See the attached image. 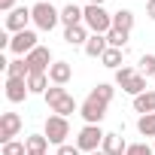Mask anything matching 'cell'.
<instances>
[{
  "label": "cell",
  "mask_w": 155,
  "mask_h": 155,
  "mask_svg": "<svg viewBox=\"0 0 155 155\" xmlns=\"http://www.w3.org/2000/svg\"><path fill=\"white\" fill-rule=\"evenodd\" d=\"M88 3H91V6H104V3H107V0H88Z\"/></svg>",
  "instance_id": "obj_34"
},
{
  "label": "cell",
  "mask_w": 155,
  "mask_h": 155,
  "mask_svg": "<svg viewBox=\"0 0 155 155\" xmlns=\"http://www.w3.org/2000/svg\"><path fill=\"white\" fill-rule=\"evenodd\" d=\"M125 155H155V149H152V146H146V143H131Z\"/></svg>",
  "instance_id": "obj_30"
},
{
  "label": "cell",
  "mask_w": 155,
  "mask_h": 155,
  "mask_svg": "<svg viewBox=\"0 0 155 155\" xmlns=\"http://www.w3.org/2000/svg\"><path fill=\"white\" fill-rule=\"evenodd\" d=\"M101 152H107V155H125V152H128V143H125L122 134H107Z\"/></svg>",
  "instance_id": "obj_13"
},
{
  "label": "cell",
  "mask_w": 155,
  "mask_h": 155,
  "mask_svg": "<svg viewBox=\"0 0 155 155\" xmlns=\"http://www.w3.org/2000/svg\"><path fill=\"white\" fill-rule=\"evenodd\" d=\"M134 110H137L140 116L155 113V91H143V94H137V97H134Z\"/></svg>",
  "instance_id": "obj_16"
},
{
  "label": "cell",
  "mask_w": 155,
  "mask_h": 155,
  "mask_svg": "<svg viewBox=\"0 0 155 155\" xmlns=\"http://www.w3.org/2000/svg\"><path fill=\"white\" fill-rule=\"evenodd\" d=\"M6 76L9 79H28L31 76V67H28V58H15L6 64Z\"/></svg>",
  "instance_id": "obj_15"
},
{
  "label": "cell",
  "mask_w": 155,
  "mask_h": 155,
  "mask_svg": "<svg viewBox=\"0 0 155 155\" xmlns=\"http://www.w3.org/2000/svg\"><path fill=\"white\" fill-rule=\"evenodd\" d=\"M134 76H137V70H134L131 64L119 67V70H116V85H119V88H125V85H128V79H134Z\"/></svg>",
  "instance_id": "obj_27"
},
{
  "label": "cell",
  "mask_w": 155,
  "mask_h": 155,
  "mask_svg": "<svg viewBox=\"0 0 155 155\" xmlns=\"http://www.w3.org/2000/svg\"><path fill=\"white\" fill-rule=\"evenodd\" d=\"M91 94H94L97 101H104V104H110V101L116 97V88H113L110 82H97V85L91 88Z\"/></svg>",
  "instance_id": "obj_26"
},
{
  "label": "cell",
  "mask_w": 155,
  "mask_h": 155,
  "mask_svg": "<svg viewBox=\"0 0 155 155\" xmlns=\"http://www.w3.org/2000/svg\"><path fill=\"white\" fill-rule=\"evenodd\" d=\"M82 15H85L82 25H85L91 34H104V37H107V34L113 31V15H110L104 6H91V3H88V6L82 9Z\"/></svg>",
  "instance_id": "obj_1"
},
{
  "label": "cell",
  "mask_w": 155,
  "mask_h": 155,
  "mask_svg": "<svg viewBox=\"0 0 155 155\" xmlns=\"http://www.w3.org/2000/svg\"><path fill=\"white\" fill-rule=\"evenodd\" d=\"M107 49H110V43H107L104 34H91L88 43H85V55H88V58H104Z\"/></svg>",
  "instance_id": "obj_14"
},
{
  "label": "cell",
  "mask_w": 155,
  "mask_h": 155,
  "mask_svg": "<svg viewBox=\"0 0 155 155\" xmlns=\"http://www.w3.org/2000/svg\"><path fill=\"white\" fill-rule=\"evenodd\" d=\"M28 88H31V94H46L49 91V73H31Z\"/></svg>",
  "instance_id": "obj_19"
},
{
  "label": "cell",
  "mask_w": 155,
  "mask_h": 155,
  "mask_svg": "<svg viewBox=\"0 0 155 155\" xmlns=\"http://www.w3.org/2000/svg\"><path fill=\"white\" fill-rule=\"evenodd\" d=\"M52 64H55V61H52V52H49L46 46H37V49L28 55V67H31V73H49Z\"/></svg>",
  "instance_id": "obj_9"
},
{
  "label": "cell",
  "mask_w": 155,
  "mask_h": 155,
  "mask_svg": "<svg viewBox=\"0 0 155 155\" xmlns=\"http://www.w3.org/2000/svg\"><path fill=\"white\" fill-rule=\"evenodd\" d=\"M58 155H82V149H79V146L64 143V146H58Z\"/></svg>",
  "instance_id": "obj_31"
},
{
  "label": "cell",
  "mask_w": 155,
  "mask_h": 155,
  "mask_svg": "<svg viewBox=\"0 0 155 155\" xmlns=\"http://www.w3.org/2000/svg\"><path fill=\"white\" fill-rule=\"evenodd\" d=\"M70 76H73L70 61H55V64L49 67V82H52V85H67Z\"/></svg>",
  "instance_id": "obj_11"
},
{
  "label": "cell",
  "mask_w": 155,
  "mask_h": 155,
  "mask_svg": "<svg viewBox=\"0 0 155 155\" xmlns=\"http://www.w3.org/2000/svg\"><path fill=\"white\" fill-rule=\"evenodd\" d=\"M40 43H37V31H21V34H12V43H9V49L18 55V58H28L34 49H37Z\"/></svg>",
  "instance_id": "obj_6"
},
{
  "label": "cell",
  "mask_w": 155,
  "mask_h": 155,
  "mask_svg": "<svg viewBox=\"0 0 155 155\" xmlns=\"http://www.w3.org/2000/svg\"><path fill=\"white\" fill-rule=\"evenodd\" d=\"M152 149H155V143H152Z\"/></svg>",
  "instance_id": "obj_37"
},
{
  "label": "cell",
  "mask_w": 155,
  "mask_h": 155,
  "mask_svg": "<svg viewBox=\"0 0 155 155\" xmlns=\"http://www.w3.org/2000/svg\"><path fill=\"white\" fill-rule=\"evenodd\" d=\"M88 28L85 25H73V28H64V43L67 46H82L85 49V43H88Z\"/></svg>",
  "instance_id": "obj_12"
},
{
  "label": "cell",
  "mask_w": 155,
  "mask_h": 155,
  "mask_svg": "<svg viewBox=\"0 0 155 155\" xmlns=\"http://www.w3.org/2000/svg\"><path fill=\"white\" fill-rule=\"evenodd\" d=\"M137 131H140L143 137H152V140H155V113L140 116V119H137Z\"/></svg>",
  "instance_id": "obj_24"
},
{
  "label": "cell",
  "mask_w": 155,
  "mask_h": 155,
  "mask_svg": "<svg viewBox=\"0 0 155 155\" xmlns=\"http://www.w3.org/2000/svg\"><path fill=\"white\" fill-rule=\"evenodd\" d=\"M113 28L131 34V28H134V12H131V9H119V12H113Z\"/></svg>",
  "instance_id": "obj_20"
},
{
  "label": "cell",
  "mask_w": 155,
  "mask_h": 155,
  "mask_svg": "<svg viewBox=\"0 0 155 155\" xmlns=\"http://www.w3.org/2000/svg\"><path fill=\"white\" fill-rule=\"evenodd\" d=\"M122 91H128L131 97H137V94H143V91H146V76H143V73H137L134 79H128V85H125Z\"/></svg>",
  "instance_id": "obj_25"
},
{
  "label": "cell",
  "mask_w": 155,
  "mask_h": 155,
  "mask_svg": "<svg viewBox=\"0 0 155 155\" xmlns=\"http://www.w3.org/2000/svg\"><path fill=\"white\" fill-rule=\"evenodd\" d=\"M25 146H28V152H46L49 149V137L46 134H28Z\"/></svg>",
  "instance_id": "obj_22"
},
{
  "label": "cell",
  "mask_w": 155,
  "mask_h": 155,
  "mask_svg": "<svg viewBox=\"0 0 155 155\" xmlns=\"http://www.w3.org/2000/svg\"><path fill=\"white\" fill-rule=\"evenodd\" d=\"M146 15L155 21V0H146Z\"/></svg>",
  "instance_id": "obj_33"
},
{
  "label": "cell",
  "mask_w": 155,
  "mask_h": 155,
  "mask_svg": "<svg viewBox=\"0 0 155 155\" xmlns=\"http://www.w3.org/2000/svg\"><path fill=\"white\" fill-rule=\"evenodd\" d=\"M107 107H110V104H104V101H97L94 94H88V97L82 101V107H79V116L85 119V125H101L104 116H107Z\"/></svg>",
  "instance_id": "obj_4"
},
{
  "label": "cell",
  "mask_w": 155,
  "mask_h": 155,
  "mask_svg": "<svg viewBox=\"0 0 155 155\" xmlns=\"http://www.w3.org/2000/svg\"><path fill=\"white\" fill-rule=\"evenodd\" d=\"M82 9L76 6V3H67L64 9H61V21H64V28H73V25H82Z\"/></svg>",
  "instance_id": "obj_17"
},
{
  "label": "cell",
  "mask_w": 155,
  "mask_h": 155,
  "mask_svg": "<svg viewBox=\"0 0 155 155\" xmlns=\"http://www.w3.org/2000/svg\"><path fill=\"white\" fill-rule=\"evenodd\" d=\"M31 15H34V25H37L40 31H52V28L61 21V12H58L52 3H46V0H40V3L31 6Z\"/></svg>",
  "instance_id": "obj_2"
},
{
  "label": "cell",
  "mask_w": 155,
  "mask_h": 155,
  "mask_svg": "<svg viewBox=\"0 0 155 155\" xmlns=\"http://www.w3.org/2000/svg\"><path fill=\"white\" fill-rule=\"evenodd\" d=\"M0 9H3V12L9 15V12L15 9V0H0Z\"/></svg>",
  "instance_id": "obj_32"
},
{
  "label": "cell",
  "mask_w": 155,
  "mask_h": 155,
  "mask_svg": "<svg viewBox=\"0 0 155 155\" xmlns=\"http://www.w3.org/2000/svg\"><path fill=\"white\" fill-rule=\"evenodd\" d=\"M140 73L146 76V79L155 76V55H143V58H140Z\"/></svg>",
  "instance_id": "obj_29"
},
{
  "label": "cell",
  "mask_w": 155,
  "mask_h": 155,
  "mask_svg": "<svg viewBox=\"0 0 155 155\" xmlns=\"http://www.w3.org/2000/svg\"><path fill=\"white\" fill-rule=\"evenodd\" d=\"M28 155H46V152H28Z\"/></svg>",
  "instance_id": "obj_35"
},
{
  "label": "cell",
  "mask_w": 155,
  "mask_h": 155,
  "mask_svg": "<svg viewBox=\"0 0 155 155\" xmlns=\"http://www.w3.org/2000/svg\"><path fill=\"white\" fill-rule=\"evenodd\" d=\"M21 131V116L18 113H3L0 116V143H12Z\"/></svg>",
  "instance_id": "obj_7"
},
{
  "label": "cell",
  "mask_w": 155,
  "mask_h": 155,
  "mask_svg": "<svg viewBox=\"0 0 155 155\" xmlns=\"http://www.w3.org/2000/svg\"><path fill=\"white\" fill-rule=\"evenodd\" d=\"M28 94H31L28 79H9V76H6V101L9 104H21Z\"/></svg>",
  "instance_id": "obj_10"
},
{
  "label": "cell",
  "mask_w": 155,
  "mask_h": 155,
  "mask_svg": "<svg viewBox=\"0 0 155 155\" xmlns=\"http://www.w3.org/2000/svg\"><path fill=\"white\" fill-rule=\"evenodd\" d=\"M122 55H125V49H107L104 58H101V64L110 67V70H119V67H125V64H122Z\"/></svg>",
  "instance_id": "obj_21"
},
{
  "label": "cell",
  "mask_w": 155,
  "mask_h": 155,
  "mask_svg": "<svg viewBox=\"0 0 155 155\" xmlns=\"http://www.w3.org/2000/svg\"><path fill=\"white\" fill-rule=\"evenodd\" d=\"M0 155H28V146L12 140V143H3V149H0Z\"/></svg>",
  "instance_id": "obj_28"
},
{
  "label": "cell",
  "mask_w": 155,
  "mask_h": 155,
  "mask_svg": "<svg viewBox=\"0 0 155 155\" xmlns=\"http://www.w3.org/2000/svg\"><path fill=\"white\" fill-rule=\"evenodd\" d=\"M128 31H119V28H113L110 34H107V43H110V49H125L128 46Z\"/></svg>",
  "instance_id": "obj_23"
},
{
  "label": "cell",
  "mask_w": 155,
  "mask_h": 155,
  "mask_svg": "<svg viewBox=\"0 0 155 155\" xmlns=\"http://www.w3.org/2000/svg\"><path fill=\"white\" fill-rule=\"evenodd\" d=\"M91 155H107V152H91Z\"/></svg>",
  "instance_id": "obj_36"
},
{
  "label": "cell",
  "mask_w": 155,
  "mask_h": 155,
  "mask_svg": "<svg viewBox=\"0 0 155 155\" xmlns=\"http://www.w3.org/2000/svg\"><path fill=\"white\" fill-rule=\"evenodd\" d=\"M28 21H34V15H31V6H15V9L6 15V31H12V34H21V31H28Z\"/></svg>",
  "instance_id": "obj_8"
},
{
  "label": "cell",
  "mask_w": 155,
  "mask_h": 155,
  "mask_svg": "<svg viewBox=\"0 0 155 155\" xmlns=\"http://www.w3.org/2000/svg\"><path fill=\"white\" fill-rule=\"evenodd\" d=\"M76 110H79V104H76L70 94H64V97H58V101L52 104V113H55V116H64V119H67L70 113H76Z\"/></svg>",
  "instance_id": "obj_18"
},
{
  "label": "cell",
  "mask_w": 155,
  "mask_h": 155,
  "mask_svg": "<svg viewBox=\"0 0 155 155\" xmlns=\"http://www.w3.org/2000/svg\"><path fill=\"white\" fill-rule=\"evenodd\" d=\"M104 131H101V125H85L82 131H79V137H76V146H79L82 152H97V146H104Z\"/></svg>",
  "instance_id": "obj_5"
},
{
  "label": "cell",
  "mask_w": 155,
  "mask_h": 155,
  "mask_svg": "<svg viewBox=\"0 0 155 155\" xmlns=\"http://www.w3.org/2000/svg\"><path fill=\"white\" fill-rule=\"evenodd\" d=\"M46 137H49V143L52 146H64V140L70 137V122L64 119V116H49L46 119V131H43Z\"/></svg>",
  "instance_id": "obj_3"
}]
</instances>
